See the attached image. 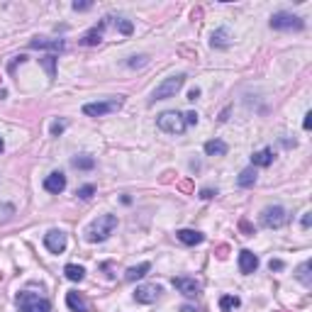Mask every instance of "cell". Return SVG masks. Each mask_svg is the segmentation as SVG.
Segmentation results:
<instances>
[{
  "label": "cell",
  "mask_w": 312,
  "mask_h": 312,
  "mask_svg": "<svg viewBox=\"0 0 312 312\" xmlns=\"http://www.w3.org/2000/svg\"><path fill=\"white\" fill-rule=\"evenodd\" d=\"M176 237H178V242L188 244V246H195V244H200L202 239H205L200 232H195V230H178L176 232Z\"/></svg>",
  "instance_id": "5bb4252c"
},
{
  "label": "cell",
  "mask_w": 312,
  "mask_h": 312,
  "mask_svg": "<svg viewBox=\"0 0 312 312\" xmlns=\"http://www.w3.org/2000/svg\"><path fill=\"white\" fill-rule=\"evenodd\" d=\"M310 268H312V263H310V261H305V263H300V266H298V273H295V276H298V281H300L302 285H305V288H310V285H312Z\"/></svg>",
  "instance_id": "7402d4cb"
},
{
  "label": "cell",
  "mask_w": 312,
  "mask_h": 312,
  "mask_svg": "<svg viewBox=\"0 0 312 312\" xmlns=\"http://www.w3.org/2000/svg\"><path fill=\"white\" fill-rule=\"evenodd\" d=\"M105 25H108V20H102L98 27H93L91 32H86L83 34L81 44H86V47H95V44H100L102 41V30H105Z\"/></svg>",
  "instance_id": "4fadbf2b"
},
{
  "label": "cell",
  "mask_w": 312,
  "mask_h": 312,
  "mask_svg": "<svg viewBox=\"0 0 312 312\" xmlns=\"http://www.w3.org/2000/svg\"><path fill=\"white\" fill-rule=\"evenodd\" d=\"M256 268H259V256L254 252H249V249H244V252L239 254V271L249 276V273H254Z\"/></svg>",
  "instance_id": "7c38bea8"
},
{
  "label": "cell",
  "mask_w": 312,
  "mask_h": 312,
  "mask_svg": "<svg viewBox=\"0 0 312 312\" xmlns=\"http://www.w3.org/2000/svg\"><path fill=\"white\" fill-rule=\"evenodd\" d=\"M215 195H217V191H212V188H202V191H200L202 200H210V198H215Z\"/></svg>",
  "instance_id": "836d02e7"
},
{
  "label": "cell",
  "mask_w": 312,
  "mask_h": 312,
  "mask_svg": "<svg viewBox=\"0 0 312 312\" xmlns=\"http://www.w3.org/2000/svg\"><path fill=\"white\" fill-rule=\"evenodd\" d=\"M3 149H5V144H3V139H0V151H3Z\"/></svg>",
  "instance_id": "7bdbcfd3"
},
{
  "label": "cell",
  "mask_w": 312,
  "mask_h": 312,
  "mask_svg": "<svg viewBox=\"0 0 312 312\" xmlns=\"http://www.w3.org/2000/svg\"><path fill=\"white\" fill-rule=\"evenodd\" d=\"M302 127H305V130H310V127H312V115H310V112L305 115V122H302Z\"/></svg>",
  "instance_id": "ab89813d"
},
{
  "label": "cell",
  "mask_w": 312,
  "mask_h": 312,
  "mask_svg": "<svg viewBox=\"0 0 312 312\" xmlns=\"http://www.w3.org/2000/svg\"><path fill=\"white\" fill-rule=\"evenodd\" d=\"M239 230H242L244 237H252V234H254V224L249 220H239Z\"/></svg>",
  "instance_id": "4316f807"
},
{
  "label": "cell",
  "mask_w": 312,
  "mask_h": 312,
  "mask_svg": "<svg viewBox=\"0 0 312 312\" xmlns=\"http://www.w3.org/2000/svg\"><path fill=\"white\" fill-rule=\"evenodd\" d=\"M239 305H242V300H239L237 295H222V298H220V310H222V312L237 310Z\"/></svg>",
  "instance_id": "603a6c76"
},
{
  "label": "cell",
  "mask_w": 312,
  "mask_h": 312,
  "mask_svg": "<svg viewBox=\"0 0 312 312\" xmlns=\"http://www.w3.org/2000/svg\"><path fill=\"white\" fill-rule=\"evenodd\" d=\"M66 305H69L73 312H88V302L81 293H69L66 295Z\"/></svg>",
  "instance_id": "9a60e30c"
},
{
  "label": "cell",
  "mask_w": 312,
  "mask_h": 312,
  "mask_svg": "<svg viewBox=\"0 0 312 312\" xmlns=\"http://www.w3.org/2000/svg\"><path fill=\"white\" fill-rule=\"evenodd\" d=\"M173 288H176V290H181L185 298H195V295L202 290L200 281H195V278H185V276L173 278Z\"/></svg>",
  "instance_id": "ba28073f"
},
{
  "label": "cell",
  "mask_w": 312,
  "mask_h": 312,
  "mask_svg": "<svg viewBox=\"0 0 312 312\" xmlns=\"http://www.w3.org/2000/svg\"><path fill=\"white\" fill-rule=\"evenodd\" d=\"M44 246H47L51 254H64V252H66V234L59 232V230L47 232V237H44Z\"/></svg>",
  "instance_id": "9c48e42d"
},
{
  "label": "cell",
  "mask_w": 312,
  "mask_h": 312,
  "mask_svg": "<svg viewBox=\"0 0 312 312\" xmlns=\"http://www.w3.org/2000/svg\"><path fill=\"white\" fill-rule=\"evenodd\" d=\"M254 183H256V169L249 166V169H244V171L239 173V185H242V188H252Z\"/></svg>",
  "instance_id": "cb8c5ba5"
},
{
  "label": "cell",
  "mask_w": 312,
  "mask_h": 312,
  "mask_svg": "<svg viewBox=\"0 0 312 312\" xmlns=\"http://www.w3.org/2000/svg\"><path fill=\"white\" fill-rule=\"evenodd\" d=\"M183 117H185V124H198V112H185V115H183Z\"/></svg>",
  "instance_id": "d6a6232c"
},
{
  "label": "cell",
  "mask_w": 312,
  "mask_h": 312,
  "mask_svg": "<svg viewBox=\"0 0 312 312\" xmlns=\"http://www.w3.org/2000/svg\"><path fill=\"white\" fill-rule=\"evenodd\" d=\"M117 230V217L115 215H100L98 220H93L86 230V239L88 242H105L112 232Z\"/></svg>",
  "instance_id": "6da1fadb"
},
{
  "label": "cell",
  "mask_w": 312,
  "mask_h": 312,
  "mask_svg": "<svg viewBox=\"0 0 312 312\" xmlns=\"http://www.w3.org/2000/svg\"><path fill=\"white\" fill-rule=\"evenodd\" d=\"M144 61H147V56H132L130 66H132V69H137V66H144Z\"/></svg>",
  "instance_id": "e575fe53"
},
{
  "label": "cell",
  "mask_w": 312,
  "mask_h": 312,
  "mask_svg": "<svg viewBox=\"0 0 312 312\" xmlns=\"http://www.w3.org/2000/svg\"><path fill=\"white\" fill-rule=\"evenodd\" d=\"M271 27L281 32H300L305 27V22L298 15H293V12H276L271 17Z\"/></svg>",
  "instance_id": "277c9868"
},
{
  "label": "cell",
  "mask_w": 312,
  "mask_h": 312,
  "mask_svg": "<svg viewBox=\"0 0 312 312\" xmlns=\"http://www.w3.org/2000/svg\"><path fill=\"white\" fill-rule=\"evenodd\" d=\"M310 222H312V212H305V215H302V227L307 230V227H310Z\"/></svg>",
  "instance_id": "f35d334b"
},
{
  "label": "cell",
  "mask_w": 312,
  "mask_h": 312,
  "mask_svg": "<svg viewBox=\"0 0 312 312\" xmlns=\"http://www.w3.org/2000/svg\"><path fill=\"white\" fill-rule=\"evenodd\" d=\"M122 105H124L122 98H110V100H105V102H88V105H83V112L88 117H102V115L117 112Z\"/></svg>",
  "instance_id": "5b68a950"
},
{
  "label": "cell",
  "mask_w": 312,
  "mask_h": 312,
  "mask_svg": "<svg viewBox=\"0 0 312 312\" xmlns=\"http://www.w3.org/2000/svg\"><path fill=\"white\" fill-rule=\"evenodd\" d=\"M54 61H56V56H44V59H41L44 69L49 71V78H54Z\"/></svg>",
  "instance_id": "83f0119b"
},
{
  "label": "cell",
  "mask_w": 312,
  "mask_h": 312,
  "mask_svg": "<svg viewBox=\"0 0 312 312\" xmlns=\"http://www.w3.org/2000/svg\"><path fill=\"white\" fill-rule=\"evenodd\" d=\"M159 295H161V288H159L156 283H149V285H139V288L134 290V300L144 302V305H151V302H156Z\"/></svg>",
  "instance_id": "30bf717a"
},
{
  "label": "cell",
  "mask_w": 312,
  "mask_h": 312,
  "mask_svg": "<svg viewBox=\"0 0 312 312\" xmlns=\"http://www.w3.org/2000/svg\"><path fill=\"white\" fill-rule=\"evenodd\" d=\"M210 44H212V47H217V49H224V47H230V30H224V27L215 30V32H212Z\"/></svg>",
  "instance_id": "ac0fdd59"
},
{
  "label": "cell",
  "mask_w": 312,
  "mask_h": 312,
  "mask_svg": "<svg viewBox=\"0 0 312 312\" xmlns=\"http://www.w3.org/2000/svg\"><path fill=\"white\" fill-rule=\"evenodd\" d=\"M200 98V88H191L188 91V100H198Z\"/></svg>",
  "instance_id": "8d00e7d4"
},
{
  "label": "cell",
  "mask_w": 312,
  "mask_h": 312,
  "mask_svg": "<svg viewBox=\"0 0 312 312\" xmlns=\"http://www.w3.org/2000/svg\"><path fill=\"white\" fill-rule=\"evenodd\" d=\"M202 17V10L200 8H195V10H193V20H200Z\"/></svg>",
  "instance_id": "60d3db41"
},
{
  "label": "cell",
  "mask_w": 312,
  "mask_h": 312,
  "mask_svg": "<svg viewBox=\"0 0 312 312\" xmlns=\"http://www.w3.org/2000/svg\"><path fill=\"white\" fill-rule=\"evenodd\" d=\"M273 163V151L271 149H261V151H256L252 156V166L256 169V166H271Z\"/></svg>",
  "instance_id": "d6986e66"
},
{
  "label": "cell",
  "mask_w": 312,
  "mask_h": 312,
  "mask_svg": "<svg viewBox=\"0 0 312 312\" xmlns=\"http://www.w3.org/2000/svg\"><path fill=\"white\" fill-rule=\"evenodd\" d=\"M117 30H120L122 34H132V25L127 20H120L117 22Z\"/></svg>",
  "instance_id": "f546056e"
},
{
  "label": "cell",
  "mask_w": 312,
  "mask_h": 312,
  "mask_svg": "<svg viewBox=\"0 0 312 312\" xmlns=\"http://www.w3.org/2000/svg\"><path fill=\"white\" fill-rule=\"evenodd\" d=\"M178 191H183V193H193V181H191V178H185V181L178 183Z\"/></svg>",
  "instance_id": "4dcf8cb0"
},
{
  "label": "cell",
  "mask_w": 312,
  "mask_h": 312,
  "mask_svg": "<svg viewBox=\"0 0 312 312\" xmlns=\"http://www.w3.org/2000/svg\"><path fill=\"white\" fill-rule=\"evenodd\" d=\"M288 222V212L278 207V205H273V207H266L261 212V224L263 227H268V230H278Z\"/></svg>",
  "instance_id": "52a82bcc"
},
{
  "label": "cell",
  "mask_w": 312,
  "mask_h": 312,
  "mask_svg": "<svg viewBox=\"0 0 312 312\" xmlns=\"http://www.w3.org/2000/svg\"><path fill=\"white\" fill-rule=\"evenodd\" d=\"M64 273H66V278H69V281L78 283V281H83V276H86V268H83V266H76V263H69V266L64 268Z\"/></svg>",
  "instance_id": "44dd1931"
},
{
  "label": "cell",
  "mask_w": 312,
  "mask_h": 312,
  "mask_svg": "<svg viewBox=\"0 0 312 312\" xmlns=\"http://www.w3.org/2000/svg\"><path fill=\"white\" fill-rule=\"evenodd\" d=\"M30 49H51V51H64V41L61 39H32Z\"/></svg>",
  "instance_id": "2e32d148"
},
{
  "label": "cell",
  "mask_w": 312,
  "mask_h": 312,
  "mask_svg": "<svg viewBox=\"0 0 312 312\" xmlns=\"http://www.w3.org/2000/svg\"><path fill=\"white\" fill-rule=\"evenodd\" d=\"M93 193H95V185H83V188H78V193H76V195H78L81 200H91Z\"/></svg>",
  "instance_id": "484cf974"
},
{
  "label": "cell",
  "mask_w": 312,
  "mask_h": 312,
  "mask_svg": "<svg viewBox=\"0 0 312 312\" xmlns=\"http://www.w3.org/2000/svg\"><path fill=\"white\" fill-rule=\"evenodd\" d=\"M181 312H195V307H191V305H183Z\"/></svg>",
  "instance_id": "b9f144b4"
},
{
  "label": "cell",
  "mask_w": 312,
  "mask_h": 312,
  "mask_svg": "<svg viewBox=\"0 0 312 312\" xmlns=\"http://www.w3.org/2000/svg\"><path fill=\"white\" fill-rule=\"evenodd\" d=\"M71 166L73 169H83V171H91L93 166H95V159H91V156H78V159L71 161Z\"/></svg>",
  "instance_id": "d4e9b609"
},
{
  "label": "cell",
  "mask_w": 312,
  "mask_h": 312,
  "mask_svg": "<svg viewBox=\"0 0 312 312\" xmlns=\"http://www.w3.org/2000/svg\"><path fill=\"white\" fill-rule=\"evenodd\" d=\"M149 268H151V263H139V266H132L130 271L124 273V278H127V281H139V278H144V276L149 273Z\"/></svg>",
  "instance_id": "ffe728a7"
},
{
  "label": "cell",
  "mask_w": 312,
  "mask_h": 312,
  "mask_svg": "<svg viewBox=\"0 0 312 312\" xmlns=\"http://www.w3.org/2000/svg\"><path fill=\"white\" fill-rule=\"evenodd\" d=\"M156 127L166 134H183L185 132V117H183L181 112L176 110H169V112H161L159 117H156Z\"/></svg>",
  "instance_id": "3957f363"
},
{
  "label": "cell",
  "mask_w": 312,
  "mask_h": 312,
  "mask_svg": "<svg viewBox=\"0 0 312 312\" xmlns=\"http://www.w3.org/2000/svg\"><path fill=\"white\" fill-rule=\"evenodd\" d=\"M268 268H271V271H281V268H283V261H278V259L273 261V259H271V263H268Z\"/></svg>",
  "instance_id": "74e56055"
},
{
  "label": "cell",
  "mask_w": 312,
  "mask_h": 312,
  "mask_svg": "<svg viewBox=\"0 0 312 312\" xmlns=\"http://www.w3.org/2000/svg\"><path fill=\"white\" fill-rule=\"evenodd\" d=\"M183 83H185V76H183V73L166 78L161 86H156V91H154V100H166V98H173V95L183 88Z\"/></svg>",
  "instance_id": "8992f818"
},
{
  "label": "cell",
  "mask_w": 312,
  "mask_h": 312,
  "mask_svg": "<svg viewBox=\"0 0 312 312\" xmlns=\"http://www.w3.org/2000/svg\"><path fill=\"white\" fill-rule=\"evenodd\" d=\"M93 8V3H73V10L76 12H86V10H91Z\"/></svg>",
  "instance_id": "1f68e13d"
},
{
  "label": "cell",
  "mask_w": 312,
  "mask_h": 312,
  "mask_svg": "<svg viewBox=\"0 0 312 312\" xmlns=\"http://www.w3.org/2000/svg\"><path fill=\"white\" fill-rule=\"evenodd\" d=\"M215 256H217V259H227V256H230V246H227V244H220V246L215 249Z\"/></svg>",
  "instance_id": "f1b7e54d"
},
{
  "label": "cell",
  "mask_w": 312,
  "mask_h": 312,
  "mask_svg": "<svg viewBox=\"0 0 312 312\" xmlns=\"http://www.w3.org/2000/svg\"><path fill=\"white\" fill-rule=\"evenodd\" d=\"M17 310L20 312H51V302L32 290H22L17 295Z\"/></svg>",
  "instance_id": "7a4b0ae2"
},
{
  "label": "cell",
  "mask_w": 312,
  "mask_h": 312,
  "mask_svg": "<svg viewBox=\"0 0 312 312\" xmlns=\"http://www.w3.org/2000/svg\"><path fill=\"white\" fill-rule=\"evenodd\" d=\"M64 188H66V176H64V173L54 171V173L47 176V181H44V191L59 195V193H64Z\"/></svg>",
  "instance_id": "8fae6325"
},
{
  "label": "cell",
  "mask_w": 312,
  "mask_h": 312,
  "mask_svg": "<svg viewBox=\"0 0 312 312\" xmlns=\"http://www.w3.org/2000/svg\"><path fill=\"white\" fill-rule=\"evenodd\" d=\"M64 127H66L64 122H54V124H51V134H54V137H56V134H61V132H64Z\"/></svg>",
  "instance_id": "d590c367"
},
{
  "label": "cell",
  "mask_w": 312,
  "mask_h": 312,
  "mask_svg": "<svg viewBox=\"0 0 312 312\" xmlns=\"http://www.w3.org/2000/svg\"><path fill=\"white\" fill-rule=\"evenodd\" d=\"M0 281H3V273H0Z\"/></svg>",
  "instance_id": "ee69618b"
},
{
  "label": "cell",
  "mask_w": 312,
  "mask_h": 312,
  "mask_svg": "<svg viewBox=\"0 0 312 312\" xmlns=\"http://www.w3.org/2000/svg\"><path fill=\"white\" fill-rule=\"evenodd\" d=\"M205 154H207V156H224V154H227V144L222 139L205 141Z\"/></svg>",
  "instance_id": "e0dca14e"
}]
</instances>
